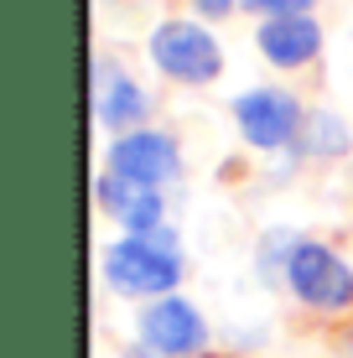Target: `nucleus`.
I'll return each instance as SVG.
<instances>
[{"instance_id": "1", "label": "nucleus", "mask_w": 353, "mask_h": 358, "mask_svg": "<svg viewBox=\"0 0 353 358\" xmlns=\"http://www.w3.org/2000/svg\"><path fill=\"white\" fill-rule=\"evenodd\" d=\"M151 57H156V68H161L166 78H177V83H208V78L224 73L218 42L203 27H192V21H166V27H156Z\"/></svg>"}, {"instance_id": "2", "label": "nucleus", "mask_w": 353, "mask_h": 358, "mask_svg": "<svg viewBox=\"0 0 353 358\" xmlns=\"http://www.w3.org/2000/svg\"><path fill=\"white\" fill-rule=\"evenodd\" d=\"M109 270V286L130 291V296H156V291H172L177 286V255L172 250H156L145 239H125L104 255Z\"/></svg>"}, {"instance_id": "3", "label": "nucleus", "mask_w": 353, "mask_h": 358, "mask_svg": "<svg viewBox=\"0 0 353 358\" xmlns=\"http://www.w3.org/2000/svg\"><path fill=\"white\" fill-rule=\"evenodd\" d=\"M286 275H291V286H296V296L312 301V306H348L353 301V270L338 260L333 250H322V244L291 250Z\"/></svg>"}, {"instance_id": "4", "label": "nucleus", "mask_w": 353, "mask_h": 358, "mask_svg": "<svg viewBox=\"0 0 353 358\" xmlns=\"http://www.w3.org/2000/svg\"><path fill=\"white\" fill-rule=\"evenodd\" d=\"M234 120L239 130L250 135V145H260V151H275V145H286L291 135L301 125V109L291 94H275V89H254L245 99H234Z\"/></svg>"}, {"instance_id": "5", "label": "nucleus", "mask_w": 353, "mask_h": 358, "mask_svg": "<svg viewBox=\"0 0 353 358\" xmlns=\"http://www.w3.org/2000/svg\"><path fill=\"white\" fill-rule=\"evenodd\" d=\"M203 317L192 312L187 301H177V296H166V301H156L151 312H141V343L151 353H166V358H177V353H192V348H203Z\"/></svg>"}, {"instance_id": "6", "label": "nucleus", "mask_w": 353, "mask_h": 358, "mask_svg": "<svg viewBox=\"0 0 353 358\" xmlns=\"http://www.w3.org/2000/svg\"><path fill=\"white\" fill-rule=\"evenodd\" d=\"M109 166H115V177H130V182H166L177 171V145L166 141V135H120V145L109 151Z\"/></svg>"}, {"instance_id": "7", "label": "nucleus", "mask_w": 353, "mask_h": 358, "mask_svg": "<svg viewBox=\"0 0 353 358\" xmlns=\"http://www.w3.org/2000/svg\"><path fill=\"white\" fill-rule=\"evenodd\" d=\"M317 47H322V31H317V21H312V16H271L260 27V52L271 57L275 68L312 63Z\"/></svg>"}, {"instance_id": "8", "label": "nucleus", "mask_w": 353, "mask_h": 358, "mask_svg": "<svg viewBox=\"0 0 353 358\" xmlns=\"http://www.w3.org/2000/svg\"><path fill=\"white\" fill-rule=\"evenodd\" d=\"M99 203H104V208H109V213H115L125 229L151 234L156 224H161V197H156V187H145V182L104 177V182H99Z\"/></svg>"}, {"instance_id": "9", "label": "nucleus", "mask_w": 353, "mask_h": 358, "mask_svg": "<svg viewBox=\"0 0 353 358\" xmlns=\"http://www.w3.org/2000/svg\"><path fill=\"white\" fill-rule=\"evenodd\" d=\"M145 115V99H141V89L130 78H115L104 89V104H99V120L104 125H115V130H125V125H136V120Z\"/></svg>"}, {"instance_id": "10", "label": "nucleus", "mask_w": 353, "mask_h": 358, "mask_svg": "<svg viewBox=\"0 0 353 358\" xmlns=\"http://www.w3.org/2000/svg\"><path fill=\"white\" fill-rule=\"evenodd\" d=\"M307 145L317 156H343L348 151V130L338 125L333 115H312V125H307Z\"/></svg>"}, {"instance_id": "11", "label": "nucleus", "mask_w": 353, "mask_h": 358, "mask_svg": "<svg viewBox=\"0 0 353 358\" xmlns=\"http://www.w3.org/2000/svg\"><path fill=\"white\" fill-rule=\"evenodd\" d=\"M250 10H265V16H307L312 0H245Z\"/></svg>"}, {"instance_id": "12", "label": "nucleus", "mask_w": 353, "mask_h": 358, "mask_svg": "<svg viewBox=\"0 0 353 358\" xmlns=\"http://www.w3.org/2000/svg\"><path fill=\"white\" fill-rule=\"evenodd\" d=\"M192 6H198V10H208V16H224V10L234 6V0H192Z\"/></svg>"}]
</instances>
